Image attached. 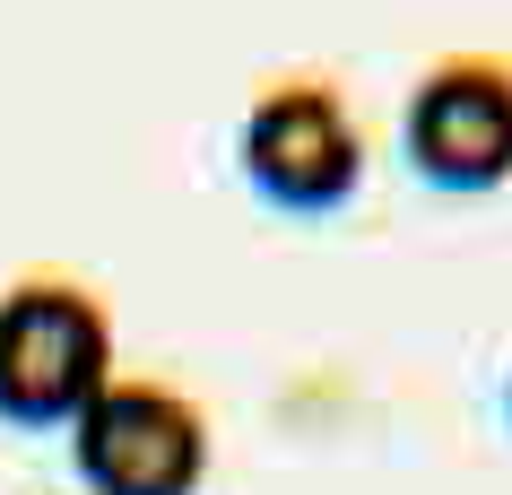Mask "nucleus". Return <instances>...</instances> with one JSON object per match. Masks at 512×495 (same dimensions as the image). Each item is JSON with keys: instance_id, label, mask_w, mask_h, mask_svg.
Returning a JSON list of instances; mask_svg holds the SVG:
<instances>
[{"instance_id": "39448f33", "label": "nucleus", "mask_w": 512, "mask_h": 495, "mask_svg": "<svg viewBox=\"0 0 512 495\" xmlns=\"http://www.w3.org/2000/svg\"><path fill=\"white\" fill-rule=\"evenodd\" d=\"M504 417H512V374H504Z\"/></svg>"}, {"instance_id": "7ed1b4c3", "label": "nucleus", "mask_w": 512, "mask_h": 495, "mask_svg": "<svg viewBox=\"0 0 512 495\" xmlns=\"http://www.w3.org/2000/svg\"><path fill=\"white\" fill-rule=\"evenodd\" d=\"M209 452V409L165 374H113L70 417V469L87 495H200Z\"/></svg>"}, {"instance_id": "f03ea898", "label": "nucleus", "mask_w": 512, "mask_h": 495, "mask_svg": "<svg viewBox=\"0 0 512 495\" xmlns=\"http://www.w3.org/2000/svg\"><path fill=\"white\" fill-rule=\"evenodd\" d=\"M235 165L270 209H296V218H322V209L356 200L365 131H356L348 87L322 79V70H287V79L252 87V105L235 122Z\"/></svg>"}, {"instance_id": "20e7f679", "label": "nucleus", "mask_w": 512, "mask_h": 495, "mask_svg": "<svg viewBox=\"0 0 512 495\" xmlns=\"http://www.w3.org/2000/svg\"><path fill=\"white\" fill-rule=\"evenodd\" d=\"M408 165L434 192H495L512 183V53H443L408 87L400 113Z\"/></svg>"}, {"instance_id": "f257e3e1", "label": "nucleus", "mask_w": 512, "mask_h": 495, "mask_svg": "<svg viewBox=\"0 0 512 495\" xmlns=\"http://www.w3.org/2000/svg\"><path fill=\"white\" fill-rule=\"evenodd\" d=\"M113 383V313L70 270H27L0 287V426L53 435Z\"/></svg>"}]
</instances>
